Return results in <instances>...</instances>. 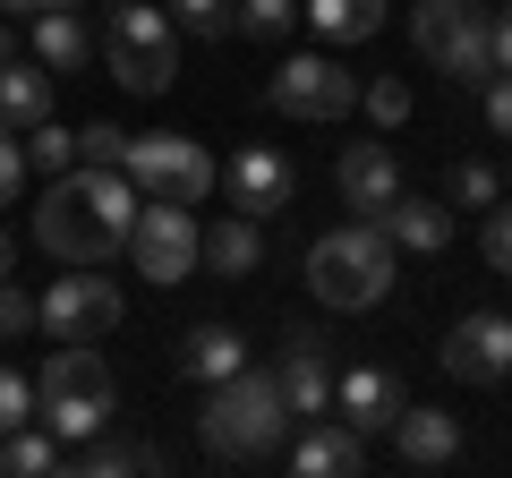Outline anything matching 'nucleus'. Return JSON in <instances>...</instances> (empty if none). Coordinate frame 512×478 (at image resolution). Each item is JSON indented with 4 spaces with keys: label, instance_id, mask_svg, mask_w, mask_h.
Returning <instances> with one entry per match:
<instances>
[{
    "label": "nucleus",
    "instance_id": "1a4fd4ad",
    "mask_svg": "<svg viewBox=\"0 0 512 478\" xmlns=\"http://www.w3.org/2000/svg\"><path fill=\"white\" fill-rule=\"evenodd\" d=\"M265 103L291 111V120H342V111L359 103V77H350L342 60H325V52H299V60H282V69H274Z\"/></svg>",
    "mask_w": 512,
    "mask_h": 478
},
{
    "label": "nucleus",
    "instance_id": "5701e85b",
    "mask_svg": "<svg viewBox=\"0 0 512 478\" xmlns=\"http://www.w3.org/2000/svg\"><path fill=\"white\" fill-rule=\"evenodd\" d=\"M384 9H393V0H308L299 18H308L325 43H367L384 26Z\"/></svg>",
    "mask_w": 512,
    "mask_h": 478
},
{
    "label": "nucleus",
    "instance_id": "4468645a",
    "mask_svg": "<svg viewBox=\"0 0 512 478\" xmlns=\"http://www.w3.org/2000/svg\"><path fill=\"white\" fill-rule=\"evenodd\" d=\"M274 376H282V402H291V419H325V410H333V359H325V333H291Z\"/></svg>",
    "mask_w": 512,
    "mask_h": 478
},
{
    "label": "nucleus",
    "instance_id": "cd10ccee",
    "mask_svg": "<svg viewBox=\"0 0 512 478\" xmlns=\"http://www.w3.org/2000/svg\"><path fill=\"white\" fill-rule=\"evenodd\" d=\"M453 205L461 214H487L495 205V163H453Z\"/></svg>",
    "mask_w": 512,
    "mask_h": 478
},
{
    "label": "nucleus",
    "instance_id": "e433bc0d",
    "mask_svg": "<svg viewBox=\"0 0 512 478\" xmlns=\"http://www.w3.org/2000/svg\"><path fill=\"white\" fill-rule=\"evenodd\" d=\"M487 35H495V69H512V9H495Z\"/></svg>",
    "mask_w": 512,
    "mask_h": 478
},
{
    "label": "nucleus",
    "instance_id": "ddd939ff",
    "mask_svg": "<svg viewBox=\"0 0 512 478\" xmlns=\"http://www.w3.org/2000/svg\"><path fill=\"white\" fill-rule=\"evenodd\" d=\"M222 188H231V214H248V222H265V214H282L291 205V163H282L274 146H248V154H231V171H222Z\"/></svg>",
    "mask_w": 512,
    "mask_h": 478
},
{
    "label": "nucleus",
    "instance_id": "0eeeda50",
    "mask_svg": "<svg viewBox=\"0 0 512 478\" xmlns=\"http://www.w3.org/2000/svg\"><path fill=\"white\" fill-rule=\"evenodd\" d=\"M120 171L137 180V197H171V205H205L214 197V154L197 146V137H128Z\"/></svg>",
    "mask_w": 512,
    "mask_h": 478
},
{
    "label": "nucleus",
    "instance_id": "c85d7f7f",
    "mask_svg": "<svg viewBox=\"0 0 512 478\" xmlns=\"http://www.w3.org/2000/svg\"><path fill=\"white\" fill-rule=\"evenodd\" d=\"M120 154H128L120 120H86V129H77V163H120Z\"/></svg>",
    "mask_w": 512,
    "mask_h": 478
},
{
    "label": "nucleus",
    "instance_id": "4be33fe9",
    "mask_svg": "<svg viewBox=\"0 0 512 478\" xmlns=\"http://www.w3.org/2000/svg\"><path fill=\"white\" fill-rule=\"evenodd\" d=\"M86 18H77V9H35V60L52 77H69V69H86Z\"/></svg>",
    "mask_w": 512,
    "mask_h": 478
},
{
    "label": "nucleus",
    "instance_id": "a878e982",
    "mask_svg": "<svg viewBox=\"0 0 512 478\" xmlns=\"http://www.w3.org/2000/svg\"><path fill=\"white\" fill-rule=\"evenodd\" d=\"M26 171H77V129H52V120H35L26 129Z\"/></svg>",
    "mask_w": 512,
    "mask_h": 478
},
{
    "label": "nucleus",
    "instance_id": "20e7f679",
    "mask_svg": "<svg viewBox=\"0 0 512 478\" xmlns=\"http://www.w3.org/2000/svg\"><path fill=\"white\" fill-rule=\"evenodd\" d=\"M308 291L325 299V308H376V299L393 291V239H384L376 222L325 231L308 248Z\"/></svg>",
    "mask_w": 512,
    "mask_h": 478
},
{
    "label": "nucleus",
    "instance_id": "412c9836",
    "mask_svg": "<svg viewBox=\"0 0 512 478\" xmlns=\"http://www.w3.org/2000/svg\"><path fill=\"white\" fill-rule=\"evenodd\" d=\"M0 111H9V129L52 120V69L43 60H0Z\"/></svg>",
    "mask_w": 512,
    "mask_h": 478
},
{
    "label": "nucleus",
    "instance_id": "39448f33",
    "mask_svg": "<svg viewBox=\"0 0 512 478\" xmlns=\"http://www.w3.org/2000/svg\"><path fill=\"white\" fill-rule=\"evenodd\" d=\"M103 60L128 94H171L180 86V26L163 0H120L103 26Z\"/></svg>",
    "mask_w": 512,
    "mask_h": 478
},
{
    "label": "nucleus",
    "instance_id": "7ed1b4c3",
    "mask_svg": "<svg viewBox=\"0 0 512 478\" xmlns=\"http://www.w3.org/2000/svg\"><path fill=\"white\" fill-rule=\"evenodd\" d=\"M111 410H120V385H111L103 350L94 342H60L52 359H43V376H35V419L52 427L60 444H86V436L111 427Z\"/></svg>",
    "mask_w": 512,
    "mask_h": 478
},
{
    "label": "nucleus",
    "instance_id": "f3484780",
    "mask_svg": "<svg viewBox=\"0 0 512 478\" xmlns=\"http://www.w3.org/2000/svg\"><path fill=\"white\" fill-rule=\"evenodd\" d=\"M376 231L393 239V248L436 257V248H453V205H436V197H393V205L376 214Z\"/></svg>",
    "mask_w": 512,
    "mask_h": 478
},
{
    "label": "nucleus",
    "instance_id": "bb28decb",
    "mask_svg": "<svg viewBox=\"0 0 512 478\" xmlns=\"http://www.w3.org/2000/svg\"><path fill=\"white\" fill-rule=\"evenodd\" d=\"M171 18L188 26V35H205V43H222L239 26V0H171Z\"/></svg>",
    "mask_w": 512,
    "mask_h": 478
},
{
    "label": "nucleus",
    "instance_id": "a211bd4d",
    "mask_svg": "<svg viewBox=\"0 0 512 478\" xmlns=\"http://www.w3.org/2000/svg\"><path fill=\"white\" fill-rule=\"evenodd\" d=\"M393 444H402L410 470H444V461L461 453V419H453V410H410V402H402V419H393Z\"/></svg>",
    "mask_w": 512,
    "mask_h": 478
},
{
    "label": "nucleus",
    "instance_id": "2eb2a0df",
    "mask_svg": "<svg viewBox=\"0 0 512 478\" xmlns=\"http://www.w3.org/2000/svg\"><path fill=\"white\" fill-rule=\"evenodd\" d=\"M333 180H342V205H350L359 222H376L384 205L402 197V171H393V146H342Z\"/></svg>",
    "mask_w": 512,
    "mask_h": 478
},
{
    "label": "nucleus",
    "instance_id": "c756f323",
    "mask_svg": "<svg viewBox=\"0 0 512 478\" xmlns=\"http://www.w3.org/2000/svg\"><path fill=\"white\" fill-rule=\"evenodd\" d=\"M26 419H35V376L0 368V436H9V427H26Z\"/></svg>",
    "mask_w": 512,
    "mask_h": 478
},
{
    "label": "nucleus",
    "instance_id": "c9c22d12",
    "mask_svg": "<svg viewBox=\"0 0 512 478\" xmlns=\"http://www.w3.org/2000/svg\"><path fill=\"white\" fill-rule=\"evenodd\" d=\"M487 129H495V137H512V69H495V77H487Z\"/></svg>",
    "mask_w": 512,
    "mask_h": 478
},
{
    "label": "nucleus",
    "instance_id": "f03ea898",
    "mask_svg": "<svg viewBox=\"0 0 512 478\" xmlns=\"http://www.w3.org/2000/svg\"><path fill=\"white\" fill-rule=\"evenodd\" d=\"M197 436L214 461H265L282 436H291V402H282L274 368H231L197 410Z\"/></svg>",
    "mask_w": 512,
    "mask_h": 478
},
{
    "label": "nucleus",
    "instance_id": "f8f14e48",
    "mask_svg": "<svg viewBox=\"0 0 512 478\" xmlns=\"http://www.w3.org/2000/svg\"><path fill=\"white\" fill-rule=\"evenodd\" d=\"M402 376L393 368H350V376H333V410H342V427L350 436H393V419H402Z\"/></svg>",
    "mask_w": 512,
    "mask_h": 478
},
{
    "label": "nucleus",
    "instance_id": "393cba45",
    "mask_svg": "<svg viewBox=\"0 0 512 478\" xmlns=\"http://www.w3.org/2000/svg\"><path fill=\"white\" fill-rule=\"evenodd\" d=\"M43 470H60V444L35 436V419L9 427V436H0V478H43Z\"/></svg>",
    "mask_w": 512,
    "mask_h": 478
},
{
    "label": "nucleus",
    "instance_id": "58836bf2",
    "mask_svg": "<svg viewBox=\"0 0 512 478\" xmlns=\"http://www.w3.org/2000/svg\"><path fill=\"white\" fill-rule=\"evenodd\" d=\"M0 9H18V18H35V0H0Z\"/></svg>",
    "mask_w": 512,
    "mask_h": 478
},
{
    "label": "nucleus",
    "instance_id": "6e6552de",
    "mask_svg": "<svg viewBox=\"0 0 512 478\" xmlns=\"http://www.w3.org/2000/svg\"><path fill=\"white\" fill-rule=\"evenodd\" d=\"M128 257H137L146 282H188V274H197V205L146 197L137 222H128Z\"/></svg>",
    "mask_w": 512,
    "mask_h": 478
},
{
    "label": "nucleus",
    "instance_id": "9b49d317",
    "mask_svg": "<svg viewBox=\"0 0 512 478\" xmlns=\"http://www.w3.org/2000/svg\"><path fill=\"white\" fill-rule=\"evenodd\" d=\"M444 376H461V385H495V376H512V316L470 308L453 333H444Z\"/></svg>",
    "mask_w": 512,
    "mask_h": 478
},
{
    "label": "nucleus",
    "instance_id": "aec40b11",
    "mask_svg": "<svg viewBox=\"0 0 512 478\" xmlns=\"http://www.w3.org/2000/svg\"><path fill=\"white\" fill-rule=\"evenodd\" d=\"M256 257H265V239H256V222H248V214H222L214 231H197V265H214L222 282L256 274Z\"/></svg>",
    "mask_w": 512,
    "mask_h": 478
},
{
    "label": "nucleus",
    "instance_id": "9d476101",
    "mask_svg": "<svg viewBox=\"0 0 512 478\" xmlns=\"http://www.w3.org/2000/svg\"><path fill=\"white\" fill-rule=\"evenodd\" d=\"M35 308H43V333H52V342H103V333L120 325V282H103L94 265H77V274L52 282Z\"/></svg>",
    "mask_w": 512,
    "mask_h": 478
},
{
    "label": "nucleus",
    "instance_id": "dca6fc26",
    "mask_svg": "<svg viewBox=\"0 0 512 478\" xmlns=\"http://www.w3.org/2000/svg\"><path fill=\"white\" fill-rule=\"evenodd\" d=\"M291 470L299 478H359L367 470V436H350L342 419H316L308 436L291 444Z\"/></svg>",
    "mask_w": 512,
    "mask_h": 478
},
{
    "label": "nucleus",
    "instance_id": "f704fd0d",
    "mask_svg": "<svg viewBox=\"0 0 512 478\" xmlns=\"http://www.w3.org/2000/svg\"><path fill=\"white\" fill-rule=\"evenodd\" d=\"M18 188H26V146H18V129L0 137V205H18Z\"/></svg>",
    "mask_w": 512,
    "mask_h": 478
},
{
    "label": "nucleus",
    "instance_id": "ea45409f",
    "mask_svg": "<svg viewBox=\"0 0 512 478\" xmlns=\"http://www.w3.org/2000/svg\"><path fill=\"white\" fill-rule=\"evenodd\" d=\"M35 9H86V0H35Z\"/></svg>",
    "mask_w": 512,
    "mask_h": 478
},
{
    "label": "nucleus",
    "instance_id": "473e14b6",
    "mask_svg": "<svg viewBox=\"0 0 512 478\" xmlns=\"http://www.w3.org/2000/svg\"><path fill=\"white\" fill-rule=\"evenodd\" d=\"M291 18H299L291 0H239V26H248V35H265V43L291 35Z\"/></svg>",
    "mask_w": 512,
    "mask_h": 478
},
{
    "label": "nucleus",
    "instance_id": "b1692460",
    "mask_svg": "<svg viewBox=\"0 0 512 478\" xmlns=\"http://www.w3.org/2000/svg\"><path fill=\"white\" fill-rule=\"evenodd\" d=\"M180 368L197 376V385H222L231 368H248V342H239L231 325H197V333H188V350H180Z\"/></svg>",
    "mask_w": 512,
    "mask_h": 478
},
{
    "label": "nucleus",
    "instance_id": "423d86ee",
    "mask_svg": "<svg viewBox=\"0 0 512 478\" xmlns=\"http://www.w3.org/2000/svg\"><path fill=\"white\" fill-rule=\"evenodd\" d=\"M410 43L444 77H461V86H487L495 77V35H487V9L478 0H419L410 9Z\"/></svg>",
    "mask_w": 512,
    "mask_h": 478
},
{
    "label": "nucleus",
    "instance_id": "a19ab883",
    "mask_svg": "<svg viewBox=\"0 0 512 478\" xmlns=\"http://www.w3.org/2000/svg\"><path fill=\"white\" fill-rule=\"evenodd\" d=\"M0 274H9V231H0Z\"/></svg>",
    "mask_w": 512,
    "mask_h": 478
},
{
    "label": "nucleus",
    "instance_id": "6ab92c4d",
    "mask_svg": "<svg viewBox=\"0 0 512 478\" xmlns=\"http://www.w3.org/2000/svg\"><path fill=\"white\" fill-rule=\"evenodd\" d=\"M60 470H86V478H128V470H163V444H137V436H86L60 453Z\"/></svg>",
    "mask_w": 512,
    "mask_h": 478
},
{
    "label": "nucleus",
    "instance_id": "4c0bfd02",
    "mask_svg": "<svg viewBox=\"0 0 512 478\" xmlns=\"http://www.w3.org/2000/svg\"><path fill=\"white\" fill-rule=\"evenodd\" d=\"M0 60H18V35H9V26H0Z\"/></svg>",
    "mask_w": 512,
    "mask_h": 478
},
{
    "label": "nucleus",
    "instance_id": "79ce46f5",
    "mask_svg": "<svg viewBox=\"0 0 512 478\" xmlns=\"http://www.w3.org/2000/svg\"><path fill=\"white\" fill-rule=\"evenodd\" d=\"M0 137H9V111H0Z\"/></svg>",
    "mask_w": 512,
    "mask_h": 478
},
{
    "label": "nucleus",
    "instance_id": "72a5a7b5",
    "mask_svg": "<svg viewBox=\"0 0 512 478\" xmlns=\"http://www.w3.org/2000/svg\"><path fill=\"white\" fill-rule=\"evenodd\" d=\"M478 248H487L495 274H512V205H504V197L487 205V231H478Z\"/></svg>",
    "mask_w": 512,
    "mask_h": 478
},
{
    "label": "nucleus",
    "instance_id": "f257e3e1",
    "mask_svg": "<svg viewBox=\"0 0 512 478\" xmlns=\"http://www.w3.org/2000/svg\"><path fill=\"white\" fill-rule=\"evenodd\" d=\"M137 205H146V197H137V180H128L120 163H77V171H60V180L43 188L35 239L52 248L60 265H103V257L128 248Z\"/></svg>",
    "mask_w": 512,
    "mask_h": 478
},
{
    "label": "nucleus",
    "instance_id": "7c9ffc66",
    "mask_svg": "<svg viewBox=\"0 0 512 478\" xmlns=\"http://www.w3.org/2000/svg\"><path fill=\"white\" fill-rule=\"evenodd\" d=\"M367 120H376V129H402L410 120V86L402 77H376V86H367Z\"/></svg>",
    "mask_w": 512,
    "mask_h": 478
},
{
    "label": "nucleus",
    "instance_id": "2f4dec72",
    "mask_svg": "<svg viewBox=\"0 0 512 478\" xmlns=\"http://www.w3.org/2000/svg\"><path fill=\"white\" fill-rule=\"evenodd\" d=\"M35 325H43V308H35L9 274H0V342H18V333H35Z\"/></svg>",
    "mask_w": 512,
    "mask_h": 478
}]
</instances>
